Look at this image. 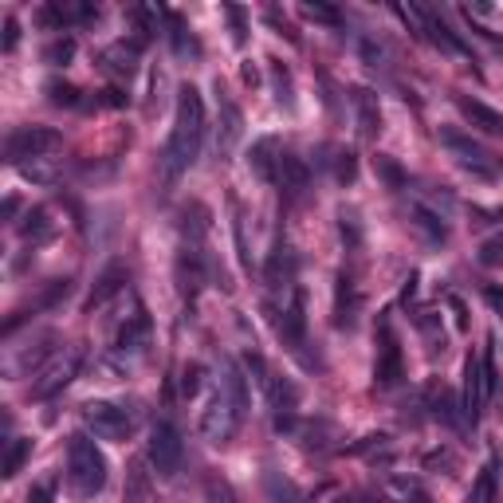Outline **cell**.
<instances>
[{"label": "cell", "instance_id": "obj_7", "mask_svg": "<svg viewBox=\"0 0 503 503\" xmlns=\"http://www.w3.org/2000/svg\"><path fill=\"white\" fill-rule=\"evenodd\" d=\"M275 331H280V342L291 354H303V347H307V295H303V288L288 291V303H283Z\"/></svg>", "mask_w": 503, "mask_h": 503}, {"label": "cell", "instance_id": "obj_41", "mask_svg": "<svg viewBox=\"0 0 503 503\" xmlns=\"http://www.w3.org/2000/svg\"><path fill=\"white\" fill-rule=\"evenodd\" d=\"M244 83H252V87L260 83V75H256V67H244Z\"/></svg>", "mask_w": 503, "mask_h": 503}, {"label": "cell", "instance_id": "obj_12", "mask_svg": "<svg viewBox=\"0 0 503 503\" xmlns=\"http://www.w3.org/2000/svg\"><path fill=\"white\" fill-rule=\"evenodd\" d=\"M440 142H445L449 150L460 157V165H465V170L480 173V177H491V173H496V170H491V157H488L484 146H476L472 138H465L460 130H440Z\"/></svg>", "mask_w": 503, "mask_h": 503}, {"label": "cell", "instance_id": "obj_6", "mask_svg": "<svg viewBox=\"0 0 503 503\" xmlns=\"http://www.w3.org/2000/svg\"><path fill=\"white\" fill-rule=\"evenodd\" d=\"M83 421H87V429H91L98 440H126L134 432L130 409L114 406V401H87Z\"/></svg>", "mask_w": 503, "mask_h": 503}, {"label": "cell", "instance_id": "obj_13", "mask_svg": "<svg viewBox=\"0 0 503 503\" xmlns=\"http://www.w3.org/2000/svg\"><path fill=\"white\" fill-rule=\"evenodd\" d=\"M264 283H268L272 291L299 288V283H295V252L283 240H275V248L268 252V264H264Z\"/></svg>", "mask_w": 503, "mask_h": 503}, {"label": "cell", "instance_id": "obj_37", "mask_svg": "<svg viewBox=\"0 0 503 503\" xmlns=\"http://www.w3.org/2000/svg\"><path fill=\"white\" fill-rule=\"evenodd\" d=\"M268 24H272V28H275V32H280V36H288L291 44H299V36H295V32H291V24H288V20L280 16V8H268Z\"/></svg>", "mask_w": 503, "mask_h": 503}, {"label": "cell", "instance_id": "obj_8", "mask_svg": "<svg viewBox=\"0 0 503 503\" xmlns=\"http://www.w3.org/2000/svg\"><path fill=\"white\" fill-rule=\"evenodd\" d=\"M401 370H406V362H401L398 334H393L390 319H381L378 323V362H373V381H378V390H393V386H398Z\"/></svg>", "mask_w": 503, "mask_h": 503}, {"label": "cell", "instance_id": "obj_28", "mask_svg": "<svg viewBox=\"0 0 503 503\" xmlns=\"http://www.w3.org/2000/svg\"><path fill=\"white\" fill-rule=\"evenodd\" d=\"M47 98H52V106H79V87L52 79V83H47Z\"/></svg>", "mask_w": 503, "mask_h": 503}, {"label": "cell", "instance_id": "obj_14", "mask_svg": "<svg viewBox=\"0 0 503 503\" xmlns=\"http://www.w3.org/2000/svg\"><path fill=\"white\" fill-rule=\"evenodd\" d=\"M484 401H488V386H484V362L472 358L465 362V421L476 429L480 413H484Z\"/></svg>", "mask_w": 503, "mask_h": 503}, {"label": "cell", "instance_id": "obj_16", "mask_svg": "<svg viewBox=\"0 0 503 503\" xmlns=\"http://www.w3.org/2000/svg\"><path fill=\"white\" fill-rule=\"evenodd\" d=\"M457 111L472 122V130H484V134L503 138V114L491 111L488 103H480V98H468V95H457Z\"/></svg>", "mask_w": 503, "mask_h": 503}, {"label": "cell", "instance_id": "obj_40", "mask_svg": "<svg viewBox=\"0 0 503 503\" xmlns=\"http://www.w3.org/2000/svg\"><path fill=\"white\" fill-rule=\"evenodd\" d=\"M452 311H457V327H460V331H465V327H468V314H465V303H460V299H452Z\"/></svg>", "mask_w": 503, "mask_h": 503}, {"label": "cell", "instance_id": "obj_17", "mask_svg": "<svg viewBox=\"0 0 503 503\" xmlns=\"http://www.w3.org/2000/svg\"><path fill=\"white\" fill-rule=\"evenodd\" d=\"M216 103H221V138H216V146H221V154H232V146L240 142V130H244V114L240 106L232 103L229 95H224V87L216 83Z\"/></svg>", "mask_w": 503, "mask_h": 503}, {"label": "cell", "instance_id": "obj_36", "mask_svg": "<svg viewBox=\"0 0 503 503\" xmlns=\"http://www.w3.org/2000/svg\"><path fill=\"white\" fill-rule=\"evenodd\" d=\"M378 170H381V177L390 181V189H401V185H406V173H401L398 165L390 162V157H378Z\"/></svg>", "mask_w": 503, "mask_h": 503}, {"label": "cell", "instance_id": "obj_1", "mask_svg": "<svg viewBox=\"0 0 503 503\" xmlns=\"http://www.w3.org/2000/svg\"><path fill=\"white\" fill-rule=\"evenodd\" d=\"M205 138V103L197 95V87L185 83L181 95H177V114H173V130L170 142L162 150V177L165 185H173L189 165L197 162V150H201Z\"/></svg>", "mask_w": 503, "mask_h": 503}, {"label": "cell", "instance_id": "obj_26", "mask_svg": "<svg viewBox=\"0 0 503 503\" xmlns=\"http://www.w3.org/2000/svg\"><path fill=\"white\" fill-rule=\"evenodd\" d=\"M71 55H75V39L71 36H59V39H52V44L44 47V59L47 63H55V67L71 63Z\"/></svg>", "mask_w": 503, "mask_h": 503}, {"label": "cell", "instance_id": "obj_3", "mask_svg": "<svg viewBox=\"0 0 503 503\" xmlns=\"http://www.w3.org/2000/svg\"><path fill=\"white\" fill-rule=\"evenodd\" d=\"M146 457H150V468L157 472L162 480H173L177 472L185 465V440H181V429L173 425V421H157L150 429V449H146Z\"/></svg>", "mask_w": 503, "mask_h": 503}, {"label": "cell", "instance_id": "obj_23", "mask_svg": "<svg viewBox=\"0 0 503 503\" xmlns=\"http://www.w3.org/2000/svg\"><path fill=\"white\" fill-rule=\"evenodd\" d=\"M126 503H150V472L142 468V460H134L126 472Z\"/></svg>", "mask_w": 503, "mask_h": 503}, {"label": "cell", "instance_id": "obj_42", "mask_svg": "<svg viewBox=\"0 0 503 503\" xmlns=\"http://www.w3.org/2000/svg\"><path fill=\"white\" fill-rule=\"evenodd\" d=\"M499 216H503V209H499Z\"/></svg>", "mask_w": 503, "mask_h": 503}, {"label": "cell", "instance_id": "obj_5", "mask_svg": "<svg viewBox=\"0 0 503 503\" xmlns=\"http://www.w3.org/2000/svg\"><path fill=\"white\" fill-rule=\"evenodd\" d=\"M244 417H248V413L229 398V390H216V398L209 401V409H205V417H201V432L213 445H229L236 437V429L244 425Z\"/></svg>", "mask_w": 503, "mask_h": 503}, {"label": "cell", "instance_id": "obj_15", "mask_svg": "<svg viewBox=\"0 0 503 503\" xmlns=\"http://www.w3.org/2000/svg\"><path fill=\"white\" fill-rule=\"evenodd\" d=\"M275 181H280L288 201H303V193H307V185H311V170L295 154L280 150V177H275Z\"/></svg>", "mask_w": 503, "mask_h": 503}, {"label": "cell", "instance_id": "obj_33", "mask_svg": "<svg viewBox=\"0 0 503 503\" xmlns=\"http://www.w3.org/2000/svg\"><path fill=\"white\" fill-rule=\"evenodd\" d=\"M197 390H201V366H197V362H189V366L181 370V398H193Z\"/></svg>", "mask_w": 503, "mask_h": 503}, {"label": "cell", "instance_id": "obj_2", "mask_svg": "<svg viewBox=\"0 0 503 503\" xmlns=\"http://www.w3.org/2000/svg\"><path fill=\"white\" fill-rule=\"evenodd\" d=\"M67 480L79 499H95L106 488V457L87 432H75L67 440Z\"/></svg>", "mask_w": 503, "mask_h": 503}, {"label": "cell", "instance_id": "obj_9", "mask_svg": "<svg viewBox=\"0 0 503 503\" xmlns=\"http://www.w3.org/2000/svg\"><path fill=\"white\" fill-rule=\"evenodd\" d=\"M268 406H272V421L275 429H295V417H299V390L291 386L288 378H272L268 386Z\"/></svg>", "mask_w": 503, "mask_h": 503}, {"label": "cell", "instance_id": "obj_18", "mask_svg": "<svg viewBox=\"0 0 503 503\" xmlns=\"http://www.w3.org/2000/svg\"><path fill=\"white\" fill-rule=\"evenodd\" d=\"M354 111H358V134L366 142H378L381 134V111H378V95L370 87H354Z\"/></svg>", "mask_w": 503, "mask_h": 503}, {"label": "cell", "instance_id": "obj_32", "mask_svg": "<svg viewBox=\"0 0 503 503\" xmlns=\"http://www.w3.org/2000/svg\"><path fill=\"white\" fill-rule=\"evenodd\" d=\"M224 16H229V24H232V39L236 44H244L248 39V24H244V13L236 4H224Z\"/></svg>", "mask_w": 503, "mask_h": 503}, {"label": "cell", "instance_id": "obj_21", "mask_svg": "<svg viewBox=\"0 0 503 503\" xmlns=\"http://www.w3.org/2000/svg\"><path fill=\"white\" fill-rule=\"evenodd\" d=\"M409 216H413L417 232L425 236L429 244H449V224H445V216H440V213H432L429 205H413Z\"/></svg>", "mask_w": 503, "mask_h": 503}, {"label": "cell", "instance_id": "obj_38", "mask_svg": "<svg viewBox=\"0 0 503 503\" xmlns=\"http://www.w3.org/2000/svg\"><path fill=\"white\" fill-rule=\"evenodd\" d=\"M354 173H358V165H354V154H339V181L350 185Z\"/></svg>", "mask_w": 503, "mask_h": 503}, {"label": "cell", "instance_id": "obj_31", "mask_svg": "<svg viewBox=\"0 0 503 503\" xmlns=\"http://www.w3.org/2000/svg\"><path fill=\"white\" fill-rule=\"evenodd\" d=\"M480 264H484V268H503V240L499 236L480 244Z\"/></svg>", "mask_w": 503, "mask_h": 503}, {"label": "cell", "instance_id": "obj_4", "mask_svg": "<svg viewBox=\"0 0 503 503\" xmlns=\"http://www.w3.org/2000/svg\"><path fill=\"white\" fill-rule=\"evenodd\" d=\"M63 146V134L55 126H16L4 142L8 162H24V157H47Z\"/></svg>", "mask_w": 503, "mask_h": 503}, {"label": "cell", "instance_id": "obj_22", "mask_svg": "<svg viewBox=\"0 0 503 503\" xmlns=\"http://www.w3.org/2000/svg\"><path fill=\"white\" fill-rule=\"evenodd\" d=\"M252 170L260 173V181H275L280 177V150H275V138H260L252 146Z\"/></svg>", "mask_w": 503, "mask_h": 503}, {"label": "cell", "instance_id": "obj_24", "mask_svg": "<svg viewBox=\"0 0 503 503\" xmlns=\"http://www.w3.org/2000/svg\"><path fill=\"white\" fill-rule=\"evenodd\" d=\"M52 232H55V224L47 221V209H28L24 224H20V236H24V240L39 244V240H47Z\"/></svg>", "mask_w": 503, "mask_h": 503}, {"label": "cell", "instance_id": "obj_29", "mask_svg": "<svg viewBox=\"0 0 503 503\" xmlns=\"http://www.w3.org/2000/svg\"><path fill=\"white\" fill-rule=\"evenodd\" d=\"M268 63H272V79H275V91H280V103L291 106L295 95H291V75H288V67H283L280 59H268Z\"/></svg>", "mask_w": 503, "mask_h": 503}, {"label": "cell", "instance_id": "obj_34", "mask_svg": "<svg viewBox=\"0 0 503 503\" xmlns=\"http://www.w3.org/2000/svg\"><path fill=\"white\" fill-rule=\"evenodd\" d=\"M417 327H421V334L429 339V350H432V354L445 350V331H437V323H432V319H421Z\"/></svg>", "mask_w": 503, "mask_h": 503}, {"label": "cell", "instance_id": "obj_10", "mask_svg": "<svg viewBox=\"0 0 503 503\" xmlns=\"http://www.w3.org/2000/svg\"><path fill=\"white\" fill-rule=\"evenodd\" d=\"M362 314V291L354 283L350 272H339V283H334V327L350 331Z\"/></svg>", "mask_w": 503, "mask_h": 503}, {"label": "cell", "instance_id": "obj_19", "mask_svg": "<svg viewBox=\"0 0 503 503\" xmlns=\"http://www.w3.org/2000/svg\"><path fill=\"white\" fill-rule=\"evenodd\" d=\"M150 331H154L150 314H146V307H138V311L130 314V319H126V327L118 331L114 350H118V354H134V350H142L146 342H150Z\"/></svg>", "mask_w": 503, "mask_h": 503}, {"label": "cell", "instance_id": "obj_20", "mask_svg": "<svg viewBox=\"0 0 503 503\" xmlns=\"http://www.w3.org/2000/svg\"><path fill=\"white\" fill-rule=\"evenodd\" d=\"M122 283H126V268H118V264H114V268H106V272L95 280V291L87 295V311L106 307V303H111L118 291H122Z\"/></svg>", "mask_w": 503, "mask_h": 503}, {"label": "cell", "instance_id": "obj_27", "mask_svg": "<svg viewBox=\"0 0 503 503\" xmlns=\"http://www.w3.org/2000/svg\"><path fill=\"white\" fill-rule=\"evenodd\" d=\"M491 499H496V472L484 468L468 491V503H491Z\"/></svg>", "mask_w": 503, "mask_h": 503}, {"label": "cell", "instance_id": "obj_30", "mask_svg": "<svg viewBox=\"0 0 503 503\" xmlns=\"http://www.w3.org/2000/svg\"><path fill=\"white\" fill-rule=\"evenodd\" d=\"M299 13L307 20H319V24H331V28L342 24V13H339V8H331V4H303Z\"/></svg>", "mask_w": 503, "mask_h": 503}, {"label": "cell", "instance_id": "obj_25", "mask_svg": "<svg viewBox=\"0 0 503 503\" xmlns=\"http://www.w3.org/2000/svg\"><path fill=\"white\" fill-rule=\"evenodd\" d=\"M32 457V440H13V445H8V452H4V476L13 480L20 468H24V460Z\"/></svg>", "mask_w": 503, "mask_h": 503}, {"label": "cell", "instance_id": "obj_11", "mask_svg": "<svg viewBox=\"0 0 503 503\" xmlns=\"http://www.w3.org/2000/svg\"><path fill=\"white\" fill-rule=\"evenodd\" d=\"M79 366H83V354H67V358H59L55 366H47L44 373H39V381L32 386V398L36 401H47V398H55L63 386H71V378L79 373Z\"/></svg>", "mask_w": 503, "mask_h": 503}, {"label": "cell", "instance_id": "obj_39", "mask_svg": "<svg viewBox=\"0 0 503 503\" xmlns=\"http://www.w3.org/2000/svg\"><path fill=\"white\" fill-rule=\"evenodd\" d=\"M16 44H20V24H16V16H8L4 20V52H16Z\"/></svg>", "mask_w": 503, "mask_h": 503}, {"label": "cell", "instance_id": "obj_35", "mask_svg": "<svg viewBox=\"0 0 503 503\" xmlns=\"http://www.w3.org/2000/svg\"><path fill=\"white\" fill-rule=\"evenodd\" d=\"M28 503H55V480H39V484H32Z\"/></svg>", "mask_w": 503, "mask_h": 503}]
</instances>
